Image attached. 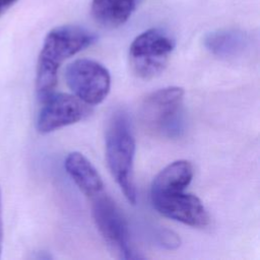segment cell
<instances>
[{
	"instance_id": "cell-6",
	"label": "cell",
	"mask_w": 260,
	"mask_h": 260,
	"mask_svg": "<svg viewBox=\"0 0 260 260\" xmlns=\"http://www.w3.org/2000/svg\"><path fill=\"white\" fill-rule=\"evenodd\" d=\"M65 79L74 94L89 106L101 104L111 88L109 70L90 59H77L70 63L66 67Z\"/></svg>"
},
{
	"instance_id": "cell-4",
	"label": "cell",
	"mask_w": 260,
	"mask_h": 260,
	"mask_svg": "<svg viewBox=\"0 0 260 260\" xmlns=\"http://www.w3.org/2000/svg\"><path fill=\"white\" fill-rule=\"evenodd\" d=\"M175 46V40L166 30H144L133 40L129 48V61L133 72L143 79L155 77L165 69Z\"/></svg>"
},
{
	"instance_id": "cell-15",
	"label": "cell",
	"mask_w": 260,
	"mask_h": 260,
	"mask_svg": "<svg viewBox=\"0 0 260 260\" xmlns=\"http://www.w3.org/2000/svg\"><path fill=\"white\" fill-rule=\"evenodd\" d=\"M2 241H3V224H2V204H1V189H0V256L2 251Z\"/></svg>"
},
{
	"instance_id": "cell-11",
	"label": "cell",
	"mask_w": 260,
	"mask_h": 260,
	"mask_svg": "<svg viewBox=\"0 0 260 260\" xmlns=\"http://www.w3.org/2000/svg\"><path fill=\"white\" fill-rule=\"evenodd\" d=\"M137 4L138 0H91L90 10L98 23L113 28L124 24Z\"/></svg>"
},
{
	"instance_id": "cell-8",
	"label": "cell",
	"mask_w": 260,
	"mask_h": 260,
	"mask_svg": "<svg viewBox=\"0 0 260 260\" xmlns=\"http://www.w3.org/2000/svg\"><path fill=\"white\" fill-rule=\"evenodd\" d=\"M153 207L164 216L193 228H204L209 215L201 200L185 190L150 192Z\"/></svg>"
},
{
	"instance_id": "cell-5",
	"label": "cell",
	"mask_w": 260,
	"mask_h": 260,
	"mask_svg": "<svg viewBox=\"0 0 260 260\" xmlns=\"http://www.w3.org/2000/svg\"><path fill=\"white\" fill-rule=\"evenodd\" d=\"M92 200V216L108 247L119 258H140L131 244L128 224L116 203L102 192Z\"/></svg>"
},
{
	"instance_id": "cell-2",
	"label": "cell",
	"mask_w": 260,
	"mask_h": 260,
	"mask_svg": "<svg viewBox=\"0 0 260 260\" xmlns=\"http://www.w3.org/2000/svg\"><path fill=\"white\" fill-rule=\"evenodd\" d=\"M135 138L127 115L120 111L113 115L106 134V157L109 169L126 199L137 200L133 177Z\"/></svg>"
},
{
	"instance_id": "cell-1",
	"label": "cell",
	"mask_w": 260,
	"mask_h": 260,
	"mask_svg": "<svg viewBox=\"0 0 260 260\" xmlns=\"http://www.w3.org/2000/svg\"><path fill=\"white\" fill-rule=\"evenodd\" d=\"M95 40V35L90 30L72 24L54 27L47 34L37 64L36 89L41 102L54 92L62 63Z\"/></svg>"
},
{
	"instance_id": "cell-12",
	"label": "cell",
	"mask_w": 260,
	"mask_h": 260,
	"mask_svg": "<svg viewBox=\"0 0 260 260\" xmlns=\"http://www.w3.org/2000/svg\"><path fill=\"white\" fill-rule=\"evenodd\" d=\"M194 175L190 161L176 160L162 169L153 179L150 192H164L185 190L192 181Z\"/></svg>"
},
{
	"instance_id": "cell-3",
	"label": "cell",
	"mask_w": 260,
	"mask_h": 260,
	"mask_svg": "<svg viewBox=\"0 0 260 260\" xmlns=\"http://www.w3.org/2000/svg\"><path fill=\"white\" fill-rule=\"evenodd\" d=\"M183 100L184 90L179 86H168L151 92L138 110L141 125L155 135H179L183 125Z\"/></svg>"
},
{
	"instance_id": "cell-14",
	"label": "cell",
	"mask_w": 260,
	"mask_h": 260,
	"mask_svg": "<svg viewBox=\"0 0 260 260\" xmlns=\"http://www.w3.org/2000/svg\"><path fill=\"white\" fill-rule=\"evenodd\" d=\"M18 0H0V16L5 13Z\"/></svg>"
},
{
	"instance_id": "cell-10",
	"label": "cell",
	"mask_w": 260,
	"mask_h": 260,
	"mask_svg": "<svg viewBox=\"0 0 260 260\" xmlns=\"http://www.w3.org/2000/svg\"><path fill=\"white\" fill-rule=\"evenodd\" d=\"M205 48L220 58H236L242 55L249 44L248 36L239 29H216L204 37Z\"/></svg>"
},
{
	"instance_id": "cell-9",
	"label": "cell",
	"mask_w": 260,
	"mask_h": 260,
	"mask_svg": "<svg viewBox=\"0 0 260 260\" xmlns=\"http://www.w3.org/2000/svg\"><path fill=\"white\" fill-rule=\"evenodd\" d=\"M66 172L80 189L90 199L104 192V183L92 164L80 152H70L64 162Z\"/></svg>"
},
{
	"instance_id": "cell-7",
	"label": "cell",
	"mask_w": 260,
	"mask_h": 260,
	"mask_svg": "<svg viewBox=\"0 0 260 260\" xmlns=\"http://www.w3.org/2000/svg\"><path fill=\"white\" fill-rule=\"evenodd\" d=\"M42 103L36 122V128L42 134L77 123L91 112V106L69 93L53 92Z\"/></svg>"
},
{
	"instance_id": "cell-13",
	"label": "cell",
	"mask_w": 260,
	"mask_h": 260,
	"mask_svg": "<svg viewBox=\"0 0 260 260\" xmlns=\"http://www.w3.org/2000/svg\"><path fill=\"white\" fill-rule=\"evenodd\" d=\"M159 239H160L161 245L166 246L169 249L176 248L180 245V240L177 237V235H175V234H173L172 232H169V231L162 232V234L159 236Z\"/></svg>"
}]
</instances>
